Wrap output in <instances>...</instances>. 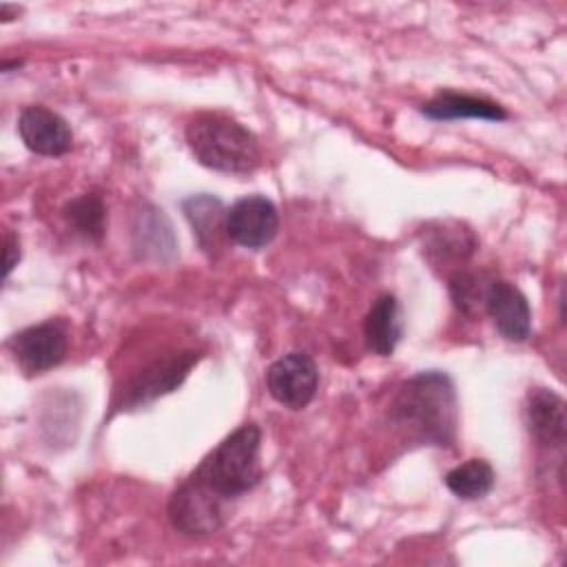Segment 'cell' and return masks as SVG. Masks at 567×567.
<instances>
[{
	"instance_id": "6da1fadb",
	"label": "cell",
	"mask_w": 567,
	"mask_h": 567,
	"mask_svg": "<svg viewBox=\"0 0 567 567\" xmlns=\"http://www.w3.org/2000/svg\"><path fill=\"white\" fill-rule=\"evenodd\" d=\"M259 445L257 423H244L228 434L173 492L171 523L188 536L217 532L228 516L230 501L250 492L261 478Z\"/></svg>"
},
{
	"instance_id": "7a4b0ae2",
	"label": "cell",
	"mask_w": 567,
	"mask_h": 567,
	"mask_svg": "<svg viewBox=\"0 0 567 567\" xmlns=\"http://www.w3.org/2000/svg\"><path fill=\"white\" fill-rule=\"evenodd\" d=\"M396 425H410L421 441L447 445L456 430V392L441 370L419 372L396 392L390 405Z\"/></svg>"
},
{
	"instance_id": "3957f363",
	"label": "cell",
	"mask_w": 567,
	"mask_h": 567,
	"mask_svg": "<svg viewBox=\"0 0 567 567\" xmlns=\"http://www.w3.org/2000/svg\"><path fill=\"white\" fill-rule=\"evenodd\" d=\"M186 142L199 164L221 173H250L261 164L252 131L224 113H197L186 124Z\"/></svg>"
},
{
	"instance_id": "277c9868",
	"label": "cell",
	"mask_w": 567,
	"mask_h": 567,
	"mask_svg": "<svg viewBox=\"0 0 567 567\" xmlns=\"http://www.w3.org/2000/svg\"><path fill=\"white\" fill-rule=\"evenodd\" d=\"M266 383L270 396L290 408L301 410L306 408L319 385V370L315 361L303 352H288L270 363L266 372Z\"/></svg>"
},
{
	"instance_id": "5b68a950",
	"label": "cell",
	"mask_w": 567,
	"mask_h": 567,
	"mask_svg": "<svg viewBox=\"0 0 567 567\" xmlns=\"http://www.w3.org/2000/svg\"><path fill=\"white\" fill-rule=\"evenodd\" d=\"M9 348L27 374H42L66 357V330L58 321H44L16 332Z\"/></svg>"
},
{
	"instance_id": "8992f818",
	"label": "cell",
	"mask_w": 567,
	"mask_h": 567,
	"mask_svg": "<svg viewBox=\"0 0 567 567\" xmlns=\"http://www.w3.org/2000/svg\"><path fill=\"white\" fill-rule=\"evenodd\" d=\"M279 228V213L264 195H248L237 199L226 210V235L244 248H264Z\"/></svg>"
},
{
	"instance_id": "52a82bcc",
	"label": "cell",
	"mask_w": 567,
	"mask_h": 567,
	"mask_svg": "<svg viewBox=\"0 0 567 567\" xmlns=\"http://www.w3.org/2000/svg\"><path fill=\"white\" fill-rule=\"evenodd\" d=\"M485 310L501 337L507 341H525L532 332V310L527 297L505 279H492L483 295Z\"/></svg>"
},
{
	"instance_id": "ba28073f",
	"label": "cell",
	"mask_w": 567,
	"mask_h": 567,
	"mask_svg": "<svg viewBox=\"0 0 567 567\" xmlns=\"http://www.w3.org/2000/svg\"><path fill=\"white\" fill-rule=\"evenodd\" d=\"M18 133L31 153L47 157L64 155L73 146L69 122L47 106H27L18 117Z\"/></svg>"
},
{
	"instance_id": "9c48e42d",
	"label": "cell",
	"mask_w": 567,
	"mask_h": 567,
	"mask_svg": "<svg viewBox=\"0 0 567 567\" xmlns=\"http://www.w3.org/2000/svg\"><path fill=\"white\" fill-rule=\"evenodd\" d=\"M197 352L195 350H179L171 352L164 359L153 361L142 374H137L128 385L124 394L126 405H144L159 394H166L175 390L188 374V370L195 365Z\"/></svg>"
},
{
	"instance_id": "30bf717a",
	"label": "cell",
	"mask_w": 567,
	"mask_h": 567,
	"mask_svg": "<svg viewBox=\"0 0 567 567\" xmlns=\"http://www.w3.org/2000/svg\"><path fill=\"white\" fill-rule=\"evenodd\" d=\"M525 423L538 443L563 445L567 430L565 401L547 388L529 390L525 401Z\"/></svg>"
},
{
	"instance_id": "8fae6325",
	"label": "cell",
	"mask_w": 567,
	"mask_h": 567,
	"mask_svg": "<svg viewBox=\"0 0 567 567\" xmlns=\"http://www.w3.org/2000/svg\"><path fill=\"white\" fill-rule=\"evenodd\" d=\"M421 113L430 120H487V122H503L507 120V111L485 97H474L465 93L445 91L434 100L421 106Z\"/></svg>"
},
{
	"instance_id": "7c38bea8",
	"label": "cell",
	"mask_w": 567,
	"mask_h": 567,
	"mask_svg": "<svg viewBox=\"0 0 567 567\" xmlns=\"http://www.w3.org/2000/svg\"><path fill=\"white\" fill-rule=\"evenodd\" d=\"M363 337L370 352L390 357L401 339V315L399 303L392 295H381L372 303L363 321Z\"/></svg>"
},
{
	"instance_id": "4fadbf2b",
	"label": "cell",
	"mask_w": 567,
	"mask_h": 567,
	"mask_svg": "<svg viewBox=\"0 0 567 567\" xmlns=\"http://www.w3.org/2000/svg\"><path fill=\"white\" fill-rule=\"evenodd\" d=\"M184 215L193 226V233L199 241V246L208 252L221 246V237L226 235V210L221 202L213 195H193L182 202Z\"/></svg>"
},
{
	"instance_id": "5bb4252c",
	"label": "cell",
	"mask_w": 567,
	"mask_h": 567,
	"mask_svg": "<svg viewBox=\"0 0 567 567\" xmlns=\"http://www.w3.org/2000/svg\"><path fill=\"white\" fill-rule=\"evenodd\" d=\"M443 481L454 496L463 501H476L492 492L496 474L485 458H467L465 463L452 467Z\"/></svg>"
},
{
	"instance_id": "9a60e30c",
	"label": "cell",
	"mask_w": 567,
	"mask_h": 567,
	"mask_svg": "<svg viewBox=\"0 0 567 567\" xmlns=\"http://www.w3.org/2000/svg\"><path fill=\"white\" fill-rule=\"evenodd\" d=\"M64 217L73 226V230L86 239H102L104 224H106V208L100 195L86 193L71 199L64 206Z\"/></svg>"
},
{
	"instance_id": "2e32d148",
	"label": "cell",
	"mask_w": 567,
	"mask_h": 567,
	"mask_svg": "<svg viewBox=\"0 0 567 567\" xmlns=\"http://www.w3.org/2000/svg\"><path fill=\"white\" fill-rule=\"evenodd\" d=\"M18 261H20V239L11 230H7L4 233V279L11 275Z\"/></svg>"
},
{
	"instance_id": "e0dca14e",
	"label": "cell",
	"mask_w": 567,
	"mask_h": 567,
	"mask_svg": "<svg viewBox=\"0 0 567 567\" xmlns=\"http://www.w3.org/2000/svg\"><path fill=\"white\" fill-rule=\"evenodd\" d=\"M20 11H22V9H20L18 4H0V18H4V20H9L11 16L18 18Z\"/></svg>"
}]
</instances>
